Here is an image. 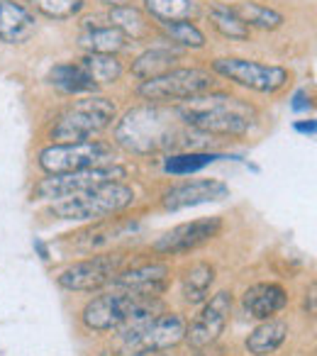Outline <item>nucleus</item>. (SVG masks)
Here are the masks:
<instances>
[{"label":"nucleus","mask_w":317,"mask_h":356,"mask_svg":"<svg viewBox=\"0 0 317 356\" xmlns=\"http://www.w3.org/2000/svg\"><path fill=\"white\" fill-rule=\"evenodd\" d=\"M161 30H164L166 40H171L174 44L186 47V49H203L208 42L205 35L193 20H181V22H161Z\"/></svg>","instance_id":"30"},{"label":"nucleus","mask_w":317,"mask_h":356,"mask_svg":"<svg viewBox=\"0 0 317 356\" xmlns=\"http://www.w3.org/2000/svg\"><path fill=\"white\" fill-rule=\"evenodd\" d=\"M35 249L40 252V257L44 259V261H49V249H47L44 242H40V239H35Z\"/></svg>","instance_id":"35"},{"label":"nucleus","mask_w":317,"mask_h":356,"mask_svg":"<svg viewBox=\"0 0 317 356\" xmlns=\"http://www.w3.org/2000/svg\"><path fill=\"white\" fill-rule=\"evenodd\" d=\"M32 3L42 15L51 17V20H69V17L79 15L83 8V0H32Z\"/></svg>","instance_id":"31"},{"label":"nucleus","mask_w":317,"mask_h":356,"mask_svg":"<svg viewBox=\"0 0 317 356\" xmlns=\"http://www.w3.org/2000/svg\"><path fill=\"white\" fill-rule=\"evenodd\" d=\"M291 110L293 113H307V110H312V95L307 93L305 88H298L295 93L291 95Z\"/></svg>","instance_id":"32"},{"label":"nucleus","mask_w":317,"mask_h":356,"mask_svg":"<svg viewBox=\"0 0 317 356\" xmlns=\"http://www.w3.org/2000/svg\"><path fill=\"white\" fill-rule=\"evenodd\" d=\"M161 312V300L158 298H144L129 291H117L90 298L83 305L81 320L93 332H117L127 325H134L139 320H147L152 315Z\"/></svg>","instance_id":"3"},{"label":"nucleus","mask_w":317,"mask_h":356,"mask_svg":"<svg viewBox=\"0 0 317 356\" xmlns=\"http://www.w3.org/2000/svg\"><path fill=\"white\" fill-rule=\"evenodd\" d=\"M79 64L98 88L100 86L117 83V81L122 79V71H124L122 61H120L115 54H86Z\"/></svg>","instance_id":"27"},{"label":"nucleus","mask_w":317,"mask_h":356,"mask_svg":"<svg viewBox=\"0 0 317 356\" xmlns=\"http://www.w3.org/2000/svg\"><path fill=\"white\" fill-rule=\"evenodd\" d=\"M222 229V220L220 218H203L193 220V222H184L179 227L169 229L164 237H158L154 242V252L158 254H184L193 252V249L208 244L218 232Z\"/></svg>","instance_id":"13"},{"label":"nucleus","mask_w":317,"mask_h":356,"mask_svg":"<svg viewBox=\"0 0 317 356\" xmlns=\"http://www.w3.org/2000/svg\"><path fill=\"white\" fill-rule=\"evenodd\" d=\"M213 74L242 86V88L257 90L263 95L281 93L291 83V71L276 64H261L254 59H239V56H222L213 61Z\"/></svg>","instance_id":"9"},{"label":"nucleus","mask_w":317,"mask_h":356,"mask_svg":"<svg viewBox=\"0 0 317 356\" xmlns=\"http://www.w3.org/2000/svg\"><path fill=\"white\" fill-rule=\"evenodd\" d=\"M117 118V105L105 95L88 93L69 103L49 127V139L54 144L88 142L103 134Z\"/></svg>","instance_id":"5"},{"label":"nucleus","mask_w":317,"mask_h":356,"mask_svg":"<svg viewBox=\"0 0 317 356\" xmlns=\"http://www.w3.org/2000/svg\"><path fill=\"white\" fill-rule=\"evenodd\" d=\"M144 10L156 25L161 22H181L195 20L200 13L195 0H144Z\"/></svg>","instance_id":"25"},{"label":"nucleus","mask_w":317,"mask_h":356,"mask_svg":"<svg viewBox=\"0 0 317 356\" xmlns=\"http://www.w3.org/2000/svg\"><path fill=\"white\" fill-rule=\"evenodd\" d=\"M229 198V186L218 181V178H198V181H186V184L171 186L161 198V205L171 213H179L195 205L218 203V200Z\"/></svg>","instance_id":"14"},{"label":"nucleus","mask_w":317,"mask_h":356,"mask_svg":"<svg viewBox=\"0 0 317 356\" xmlns=\"http://www.w3.org/2000/svg\"><path fill=\"white\" fill-rule=\"evenodd\" d=\"M122 266H124L122 254H98V257L83 259V261H76L71 266H66L56 276V281H59V286L64 291L93 293L110 286L115 281V276L122 271Z\"/></svg>","instance_id":"11"},{"label":"nucleus","mask_w":317,"mask_h":356,"mask_svg":"<svg viewBox=\"0 0 317 356\" xmlns=\"http://www.w3.org/2000/svg\"><path fill=\"white\" fill-rule=\"evenodd\" d=\"M288 305V293L278 283H257L244 293V310L257 320H268Z\"/></svg>","instance_id":"17"},{"label":"nucleus","mask_w":317,"mask_h":356,"mask_svg":"<svg viewBox=\"0 0 317 356\" xmlns=\"http://www.w3.org/2000/svg\"><path fill=\"white\" fill-rule=\"evenodd\" d=\"M293 129H295L298 134H307V137H315L317 122H315V120H298V122L293 124Z\"/></svg>","instance_id":"33"},{"label":"nucleus","mask_w":317,"mask_h":356,"mask_svg":"<svg viewBox=\"0 0 317 356\" xmlns=\"http://www.w3.org/2000/svg\"><path fill=\"white\" fill-rule=\"evenodd\" d=\"M108 22L122 32L124 40H132V42L149 40L154 32V25H152V20H149V15L144 10H139L137 6H132V3H129V6L110 8Z\"/></svg>","instance_id":"20"},{"label":"nucleus","mask_w":317,"mask_h":356,"mask_svg":"<svg viewBox=\"0 0 317 356\" xmlns=\"http://www.w3.org/2000/svg\"><path fill=\"white\" fill-rule=\"evenodd\" d=\"M79 47L86 49V54H115L117 56V51H122L124 47H127V40H124L122 32H120L117 27L110 25V22L95 25L93 20H86L83 32H81V37H79Z\"/></svg>","instance_id":"19"},{"label":"nucleus","mask_w":317,"mask_h":356,"mask_svg":"<svg viewBox=\"0 0 317 356\" xmlns=\"http://www.w3.org/2000/svg\"><path fill=\"white\" fill-rule=\"evenodd\" d=\"M288 339V325L283 320H271L261 322L259 327H254L252 334L247 337V351L252 356H268L273 351H278L283 346V341Z\"/></svg>","instance_id":"22"},{"label":"nucleus","mask_w":317,"mask_h":356,"mask_svg":"<svg viewBox=\"0 0 317 356\" xmlns=\"http://www.w3.org/2000/svg\"><path fill=\"white\" fill-rule=\"evenodd\" d=\"M122 178H127V168L117 166V163H108V166H95L86 168V171H71V173H56V176L42 178L35 186L32 195L37 200H64L69 195L83 193V191L98 188L105 184H122Z\"/></svg>","instance_id":"10"},{"label":"nucleus","mask_w":317,"mask_h":356,"mask_svg":"<svg viewBox=\"0 0 317 356\" xmlns=\"http://www.w3.org/2000/svg\"><path fill=\"white\" fill-rule=\"evenodd\" d=\"M232 315V293L220 291L205 302V307L200 310V315L186 327V341L193 349H205L213 346L220 339V334L225 332Z\"/></svg>","instance_id":"12"},{"label":"nucleus","mask_w":317,"mask_h":356,"mask_svg":"<svg viewBox=\"0 0 317 356\" xmlns=\"http://www.w3.org/2000/svg\"><path fill=\"white\" fill-rule=\"evenodd\" d=\"M222 159H239L232 154H218V152H174L166 154L164 159V171L171 176H190V173L203 171L205 166L215 161H222Z\"/></svg>","instance_id":"23"},{"label":"nucleus","mask_w":317,"mask_h":356,"mask_svg":"<svg viewBox=\"0 0 317 356\" xmlns=\"http://www.w3.org/2000/svg\"><path fill=\"white\" fill-rule=\"evenodd\" d=\"M100 3H105V6H110V8H120V6H129L132 0H100Z\"/></svg>","instance_id":"36"},{"label":"nucleus","mask_w":317,"mask_h":356,"mask_svg":"<svg viewBox=\"0 0 317 356\" xmlns=\"http://www.w3.org/2000/svg\"><path fill=\"white\" fill-rule=\"evenodd\" d=\"M315 291H317V286L315 283H310V291H307V300H305L307 312H310V315H315Z\"/></svg>","instance_id":"34"},{"label":"nucleus","mask_w":317,"mask_h":356,"mask_svg":"<svg viewBox=\"0 0 317 356\" xmlns=\"http://www.w3.org/2000/svg\"><path fill=\"white\" fill-rule=\"evenodd\" d=\"M115 161V149L100 139L71 144H49L40 152V168L47 176L71 171H86V168L108 166Z\"/></svg>","instance_id":"8"},{"label":"nucleus","mask_w":317,"mask_h":356,"mask_svg":"<svg viewBox=\"0 0 317 356\" xmlns=\"http://www.w3.org/2000/svg\"><path fill=\"white\" fill-rule=\"evenodd\" d=\"M37 30V20L17 0H0V42L25 44Z\"/></svg>","instance_id":"16"},{"label":"nucleus","mask_w":317,"mask_h":356,"mask_svg":"<svg viewBox=\"0 0 317 356\" xmlns=\"http://www.w3.org/2000/svg\"><path fill=\"white\" fill-rule=\"evenodd\" d=\"M144 356H169V354H164V351H152V354H144Z\"/></svg>","instance_id":"37"},{"label":"nucleus","mask_w":317,"mask_h":356,"mask_svg":"<svg viewBox=\"0 0 317 356\" xmlns=\"http://www.w3.org/2000/svg\"><path fill=\"white\" fill-rule=\"evenodd\" d=\"M47 81H49L56 90H61V93H66V95L95 93V90H98V86L88 79V74L81 69L79 61H76V64H56L54 69L49 71Z\"/></svg>","instance_id":"24"},{"label":"nucleus","mask_w":317,"mask_h":356,"mask_svg":"<svg viewBox=\"0 0 317 356\" xmlns=\"http://www.w3.org/2000/svg\"><path fill=\"white\" fill-rule=\"evenodd\" d=\"M132 203L134 191L127 184H105L51 203V215L61 220H108Z\"/></svg>","instance_id":"6"},{"label":"nucleus","mask_w":317,"mask_h":356,"mask_svg":"<svg viewBox=\"0 0 317 356\" xmlns=\"http://www.w3.org/2000/svg\"><path fill=\"white\" fill-rule=\"evenodd\" d=\"M186 320L179 312H158L117 330L113 339L115 356H144L152 351H169L186 339Z\"/></svg>","instance_id":"4"},{"label":"nucleus","mask_w":317,"mask_h":356,"mask_svg":"<svg viewBox=\"0 0 317 356\" xmlns=\"http://www.w3.org/2000/svg\"><path fill=\"white\" fill-rule=\"evenodd\" d=\"M115 144L137 156L174 152H198V147L218 139L188 127L179 110L164 103H147L129 108L115 122Z\"/></svg>","instance_id":"1"},{"label":"nucleus","mask_w":317,"mask_h":356,"mask_svg":"<svg viewBox=\"0 0 317 356\" xmlns=\"http://www.w3.org/2000/svg\"><path fill=\"white\" fill-rule=\"evenodd\" d=\"M169 276L171 268L166 264H142V266H134L129 271H120L110 286L144 298H161V293L169 286Z\"/></svg>","instance_id":"15"},{"label":"nucleus","mask_w":317,"mask_h":356,"mask_svg":"<svg viewBox=\"0 0 317 356\" xmlns=\"http://www.w3.org/2000/svg\"><path fill=\"white\" fill-rule=\"evenodd\" d=\"M218 81L210 69L200 66H174L156 79L142 81L137 86V95L149 103H174V100H188L215 90Z\"/></svg>","instance_id":"7"},{"label":"nucleus","mask_w":317,"mask_h":356,"mask_svg":"<svg viewBox=\"0 0 317 356\" xmlns=\"http://www.w3.org/2000/svg\"><path fill=\"white\" fill-rule=\"evenodd\" d=\"M208 20H210V25H213V30L229 42H247L249 35H252V30H249L237 17V13L227 6H213L208 13Z\"/></svg>","instance_id":"29"},{"label":"nucleus","mask_w":317,"mask_h":356,"mask_svg":"<svg viewBox=\"0 0 317 356\" xmlns=\"http://www.w3.org/2000/svg\"><path fill=\"white\" fill-rule=\"evenodd\" d=\"M139 229L137 220H108V222H100L98 227H90L86 232L76 234V249L81 252H95V249L110 247L117 239L134 234Z\"/></svg>","instance_id":"18"},{"label":"nucleus","mask_w":317,"mask_h":356,"mask_svg":"<svg viewBox=\"0 0 317 356\" xmlns=\"http://www.w3.org/2000/svg\"><path fill=\"white\" fill-rule=\"evenodd\" d=\"M232 10L237 13V17L249 27V30H252V27H257V30L271 32V30L283 27V22H286L278 10H273V8H268V6H261V3H254V0L237 3Z\"/></svg>","instance_id":"28"},{"label":"nucleus","mask_w":317,"mask_h":356,"mask_svg":"<svg viewBox=\"0 0 317 356\" xmlns=\"http://www.w3.org/2000/svg\"><path fill=\"white\" fill-rule=\"evenodd\" d=\"M215 283V268L205 261H198L186 271L181 291H184V300L188 305H200L210 298V288Z\"/></svg>","instance_id":"26"},{"label":"nucleus","mask_w":317,"mask_h":356,"mask_svg":"<svg viewBox=\"0 0 317 356\" xmlns=\"http://www.w3.org/2000/svg\"><path fill=\"white\" fill-rule=\"evenodd\" d=\"M179 56H181V51L176 49V47H152V49H147L144 54H139L137 59L132 61L129 71H132V76H137L139 81L156 79V76L174 69Z\"/></svg>","instance_id":"21"},{"label":"nucleus","mask_w":317,"mask_h":356,"mask_svg":"<svg viewBox=\"0 0 317 356\" xmlns=\"http://www.w3.org/2000/svg\"><path fill=\"white\" fill-rule=\"evenodd\" d=\"M176 110L188 127L213 139L242 137V134L252 132L259 120V113L252 103L237 98V95L220 93V90H210V93L184 100L181 105H176Z\"/></svg>","instance_id":"2"}]
</instances>
